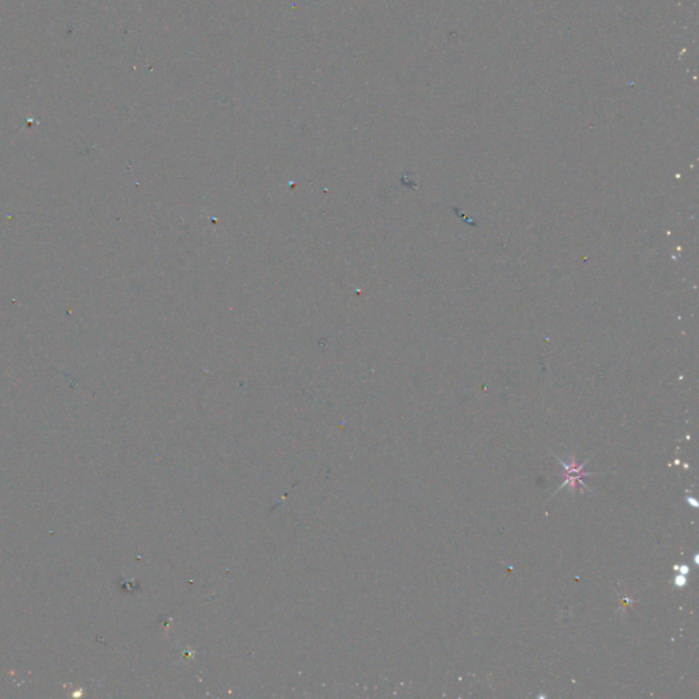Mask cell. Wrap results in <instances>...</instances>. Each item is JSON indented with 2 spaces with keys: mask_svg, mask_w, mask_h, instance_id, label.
<instances>
[{
  "mask_svg": "<svg viewBox=\"0 0 699 699\" xmlns=\"http://www.w3.org/2000/svg\"><path fill=\"white\" fill-rule=\"evenodd\" d=\"M675 570H676L678 573H680L682 575H687V574H690V569H689L687 566H680V567H675Z\"/></svg>",
  "mask_w": 699,
  "mask_h": 699,
  "instance_id": "2",
  "label": "cell"
},
{
  "mask_svg": "<svg viewBox=\"0 0 699 699\" xmlns=\"http://www.w3.org/2000/svg\"><path fill=\"white\" fill-rule=\"evenodd\" d=\"M686 583H687L686 575H682V574H680V575H678V577L675 578V584H676V586H679V587H683Z\"/></svg>",
  "mask_w": 699,
  "mask_h": 699,
  "instance_id": "1",
  "label": "cell"
},
{
  "mask_svg": "<svg viewBox=\"0 0 699 699\" xmlns=\"http://www.w3.org/2000/svg\"><path fill=\"white\" fill-rule=\"evenodd\" d=\"M687 501H689V504H691L693 507H698V501H697L696 499H691V497H689V499H687Z\"/></svg>",
  "mask_w": 699,
  "mask_h": 699,
  "instance_id": "3",
  "label": "cell"
}]
</instances>
